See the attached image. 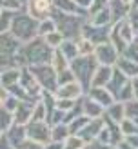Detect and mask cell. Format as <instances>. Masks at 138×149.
<instances>
[{"instance_id":"cell-1","label":"cell","mask_w":138,"mask_h":149,"mask_svg":"<svg viewBox=\"0 0 138 149\" xmlns=\"http://www.w3.org/2000/svg\"><path fill=\"white\" fill-rule=\"evenodd\" d=\"M53 53L55 49L49 47V44L42 36H36L35 40L22 44L20 51L13 58L18 68H27V65H36V64H51Z\"/></svg>"},{"instance_id":"cell-2","label":"cell","mask_w":138,"mask_h":149,"mask_svg":"<svg viewBox=\"0 0 138 149\" xmlns=\"http://www.w3.org/2000/svg\"><path fill=\"white\" fill-rule=\"evenodd\" d=\"M9 31L17 36L22 44H27V42H31L38 36V20H35L31 15H27L22 9L15 15V20H13Z\"/></svg>"},{"instance_id":"cell-3","label":"cell","mask_w":138,"mask_h":149,"mask_svg":"<svg viewBox=\"0 0 138 149\" xmlns=\"http://www.w3.org/2000/svg\"><path fill=\"white\" fill-rule=\"evenodd\" d=\"M53 17L56 20V26H58V31H60L65 38H71L75 40L82 35V27L87 22L85 15H67V13H62V11H56L53 13Z\"/></svg>"},{"instance_id":"cell-4","label":"cell","mask_w":138,"mask_h":149,"mask_svg":"<svg viewBox=\"0 0 138 149\" xmlns=\"http://www.w3.org/2000/svg\"><path fill=\"white\" fill-rule=\"evenodd\" d=\"M98 68V60L93 56H78L71 62V69L75 73L76 80L84 86L85 91L91 89V82H93V77H94V71Z\"/></svg>"},{"instance_id":"cell-5","label":"cell","mask_w":138,"mask_h":149,"mask_svg":"<svg viewBox=\"0 0 138 149\" xmlns=\"http://www.w3.org/2000/svg\"><path fill=\"white\" fill-rule=\"evenodd\" d=\"M33 71L35 78L38 80V84L44 87V91L55 93L58 87V73L51 64H36V65H27Z\"/></svg>"},{"instance_id":"cell-6","label":"cell","mask_w":138,"mask_h":149,"mask_svg":"<svg viewBox=\"0 0 138 149\" xmlns=\"http://www.w3.org/2000/svg\"><path fill=\"white\" fill-rule=\"evenodd\" d=\"M24 11L31 15L35 20H44L53 17L55 13V0H27L24 4Z\"/></svg>"},{"instance_id":"cell-7","label":"cell","mask_w":138,"mask_h":149,"mask_svg":"<svg viewBox=\"0 0 138 149\" xmlns=\"http://www.w3.org/2000/svg\"><path fill=\"white\" fill-rule=\"evenodd\" d=\"M120 56H122V55L118 53V49L113 46L111 40L102 42V44H96V49H94V58L98 60V64L113 65V68H114V65L118 64Z\"/></svg>"},{"instance_id":"cell-8","label":"cell","mask_w":138,"mask_h":149,"mask_svg":"<svg viewBox=\"0 0 138 149\" xmlns=\"http://www.w3.org/2000/svg\"><path fill=\"white\" fill-rule=\"evenodd\" d=\"M27 138L33 142L49 144L51 142V124L49 122H29L27 124Z\"/></svg>"},{"instance_id":"cell-9","label":"cell","mask_w":138,"mask_h":149,"mask_svg":"<svg viewBox=\"0 0 138 149\" xmlns=\"http://www.w3.org/2000/svg\"><path fill=\"white\" fill-rule=\"evenodd\" d=\"M111 31H113V26H94L89 20H87L82 27V35L87 36V38H91L94 44L107 42L111 38Z\"/></svg>"},{"instance_id":"cell-10","label":"cell","mask_w":138,"mask_h":149,"mask_svg":"<svg viewBox=\"0 0 138 149\" xmlns=\"http://www.w3.org/2000/svg\"><path fill=\"white\" fill-rule=\"evenodd\" d=\"M85 93H87V91L84 89V86L80 84L78 80H75V82H69V84H62V86H58V87H56V91H55V96H56V98L78 100V98H82Z\"/></svg>"},{"instance_id":"cell-11","label":"cell","mask_w":138,"mask_h":149,"mask_svg":"<svg viewBox=\"0 0 138 149\" xmlns=\"http://www.w3.org/2000/svg\"><path fill=\"white\" fill-rule=\"evenodd\" d=\"M0 44H2V56H6V58L15 56L20 51V47H22V42L11 31L2 33V40H0Z\"/></svg>"},{"instance_id":"cell-12","label":"cell","mask_w":138,"mask_h":149,"mask_svg":"<svg viewBox=\"0 0 138 149\" xmlns=\"http://www.w3.org/2000/svg\"><path fill=\"white\" fill-rule=\"evenodd\" d=\"M104 125H105V118H104V116H100V118H91V122L82 129L80 136H82L87 144H91L93 140H96V138H98L100 131L104 129Z\"/></svg>"},{"instance_id":"cell-13","label":"cell","mask_w":138,"mask_h":149,"mask_svg":"<svg viewBox=\"0 0 138 149\" xmlns=\"http://www.w3.org/2000/svg\"><path fill=\"white\" fill-rule=\"evenodd\" d=\"M113 73L114 68L113 65H104V64H98L96 71H94V77L91 82V87H105L113 78Z\"/></svg>"},{"instance_id":"cell-14","label":"cell","mask_w":138,"mask_h":149,"mask_svg":"<svg viewBox=\"0 0 138 149\" xmlns=\"http://www.w3.org/2000/svg\"><path fill=\"white\" fill-rule=\"evenodd\" d=\"M38 102V100H36ZM35 100H24L20 102L18 109L15 111V120L17 124H22V125H27L29 122L33 120V107H35Z\"/></svg>"},{"instance_id":"cell-15","label":"cell","mask_w":138,"mask_h":149,"mask_svg":"<svg viewBox=\"0 0 138 149\" xmlns=\"http://www.w3.org/2000/svg\"><path fill=\"white\" fill-rule=\"evenodd\" d=\"M87 95H89L93 100H96L98 104H102L104 107H109L111 104H114V102H116L114 95L109 91L107 87H91L89 91H87Z\"/></svg>"},{"instance_id":"cell-16","label":"cell","mask_w":138,"mask_h":149,"mask_svg":"<svg viewBox=\"0 0 138 149\" xmlns=\"http://www.w3.org/2000/svg\"><path fill=\"white\" fill-rule=\"evenodd\" d=\"M9 142L15 146V149H20L22 144L27 140V125H22V124H15L13 127L6 133Z\"/></svg>"},{"instance_id":"cell-17","label":"cell","mask_w":138,"mask_h":149,"mask_svg":"<svg viewBox=\"0 0 138 149\" xmlns=\"http://www.w3.org/2000/svg\"><path fill=\"white\" fill-rule=\"evenodd\" d=\"M84 115L89 116V118H100L105 115V107L98 104L96 100H93L89 95H84Z\"/></svg>"},{"instance_id":"cell-18","label":"cell","mask_w":138,"mask_h":149,"mask_svg":"<svg viewBox=\"0 0 138 149\" xmlns=\"http://www.w3.org/2000/svg\"><path fill=\"white\" fill-rule=\"evenodd\" d=\"M131 78L127 77V74H123L118 68H116L114 65V73H113V78H111V82H109V84L105 86L109 91H111L113 95H114V98H118V95H120V91H122V87L127 84Z\"/></svg>"},{"instance_id":"cell-19","label":"cell","mask_w":138,"mask_h":149,"mask_svg":"<svg viewBox=\"0 0 138 149\" xmlns=\"http://www.w3.org/2000/svg\"><path fill=\"white\" fill-rule=\"evenodd\" d=\"M109 11H111V17H113V22L116 24V22H120L123 18L129 17L131 13V6L122 2V0H111L109 2Z\"/></svg>"},{"instance_id":"cell-20","label":"cell","mask_w":138,"mask_h":149,"mask_svg":"<svg viewBox=\"0 0 138 149\" xmlns=\"http://www.w3.org/2000/svg\"><path fill=\"white\" fill-rule=\"evenodd\" d=\"M22 77V68H6L2 69V74H0V82H2V87L9 89L11 86L18 84Z\"/></svg>"},{"instance_id":"cell-21","label":"cell","mask_w":138,"mask_h":149,"mask_svg":"<svg viewBox=\"0 0 138 149\" xmlns=\"http://www.w3.org/2000/svg\"><path fill=\"white\" fill-rule=\"evenodd\" d=\"M104 116L109 118V120H113V122H118L120 124L123 118H126V102L116 100L109 107H105V115Z\"/></svg>"},{"instance_id":"cell-22","label":"cell","mask_w":138,"mask_h":149,"mask_svg":"<svg viewBox=\"0 0 138 149\" xmlns=\"http://www.w3.org/2000/svg\"><path fill=\"white\" fill-rule=\"evenodd\" d=\"M55 9L67 15H85V17H89V13L80 9L75 0H55Z\"/></svg>"},{"instance_id":"cell-23","label":"cell","mask_w":138,"mask_h":149,"mask_svg":"<svg viewBox=\"0 0 138 149\" xmlns=\"http://www.w3.org/2000/svg\"><path fill=\"white\" fill-rule=\"evenodd\" d=\"M114 27L118 29V33L122 35V38L126 40V42H135V36H136V31H135V26H133V22L129 20V17L127 18H123V20H120V22H116L114 24Z\"/></svg>"},{"instance_id":"cell-24","label":"cell","mask_w":138,"mask_h":149,"mask_svg":"<svg viewBox=\"0 0 138 149\" xmlns=\"http://www.w3.org/2000/svg\"><path fill=\"white\" fill-rule=\"evenodd\" d=\"M75 42H76V49H78V56H93L94 55L96 44H94L91 38L80 35L78 38H75Z\"/></svg>"},{"instance_id":"cell-25","label":"cell","mask_w":138,"mask_h":149,"mask_svg":"<svg viewBox=\"0 0 138 149\" xmlns=\"http://www.w3.org/2000/svg\"><path fill=\"white\" fill-rule=\"evenodd\" d=\"M71 135V129H69V124H55L51 125V142H60L64 144L65 140H67V136Z\"/></svg>"},{"instance_id":"cell-26","label":"cell","mask_w":138,"mask_h":149,"mask_svg":"<svg viewBox=\"0 0 138 149\" xmlns=\"http://www.w3.org/2000/svg\"><path fill=\"white\" fill-rule=\"evenodd\" d=\"M91 22V24L94 26H113V17H111V11H109V6L105 7V9H100L96 11L94 15H89V18H87Z\"/></svg>"},{"instance_id":"cell-27","label":"cell","mask_w":138,"mask_h":149,"mask_svg":"<svg viewBox=\"0 0 138 149\" xmlns=\"http://www.w3.org/2000/svg\"><path fill=\"white\" fill-rule=\"evenodd\" d=\"M116 68H118L123 74H127L129 78H133V77H136L138 74V62H135V60H131V58H127V56H120V60H118V64H116Z\"/></svg>"},{"instance_id":"cell-28","label":"cell","mask_w":138,"mask_h":149,"mask_svg":"<svg viewBox=\"0 0 138 149\" xmlns=\"http://www.w3.org/2000/svg\"><path fill=\"white\" fill-rule=\"evenodd\" d=\"M51 65L56 69V73H62V71H65V69L71 68V60L62 53L60 49H55L53 58H51Z\"/></svg>"},{"instance_id":"cell-29","label":"cell","mask_w":138,"mask_h":149,"mask_svg":"<svg viewBox=\"0 0 138 149\" xmlns=\"http://www.w3.org/2000/svg\"><path fill=\"white\" fill-rule=\"evenodd\" d=\"M15 124H17V120H15V113H11V111H7L4 107L0 109V131L7 133Z\"/></svg>"},{"instance_id":"cell-30","label":"cell","mask_w":138,"mask_h":149,"mask_svg":"<svg viewBox=\"0 0 138 149\" xmlns=\"http://www.w3.org/2000/svg\"><path fill=\"white\" fill-rule=\"evenodd\" d=\"M56 29H58V26H56L55 17L44 18V20L38 22V36H46V35H49V33L56 31Z\"/></svg>"},{"instance_id":"cell-31","label":"cell","mask_w":138,"mask_h":149,"mask_svg":"<svg viewBox=\"0 0 138 149\" xmlns=\"http://www.w3.org/2000/svg\"><path fill=\"white\" fill-rule=\"evenodd\" d=\"M18 11H13V9H2V13H0V31L6 33L11 29V24L15 20V15H17Z\"/></svg>"},{"instance_id":"cell-32","label":"cell","mask_w":138,"mask_h":149,"mask_svg":"<svg viewBox=\"0 0 138 149\" xmlns=\"http://www.w3.org/2000/svg\"><path fill=\"white\" fill-rule=\"evenodd\" d=\"M89 122H91V118L85 116V115H80V116H76V118H73V120L69 122L71 135H80V133H82V129H84Z\"/></svg>"},{"instance_id":"cell-33","label":"cell","mask_w":138,"mask_h":149,"mask_svg":"<svg viewBox=\"0 0 138 149\" xmlns=\"http://www.w3.org/2000/svg\"><path fill=\"white\" fill-rule=\"evenodd\" d=\"M60 51L69 58V60L73 62L75 58H78V49H76V42L75 40H71V38H65L64 44L60 46Z\"/></svg>"},{"instance_id":"cell-34","label":"cell","mask_w":138,"mask_h":149,"mask_svg":"<svg viewBox=\"0 0 138 149\" xmlns=\"http://www.w3.org/2000/svg\"><path fill=\"white\" fill-rule=\"evenodd\" d=\"M33 122H47V107L42 98L33 107Z\"/></svg>"},{"instance_id":"cell-35","label":"cell","mask_w":138,"mask_h":149,"mask_svg":"<svg viewBox=\"0 0 138 149\" xmlns=\"http://www.w3.org/2000/svg\"><path fill=\"white\" fill-rule=\"evenodd\" d=\"M109 40L113 42V46L118 49V53H120V55H123V51H126L127 46H129V42H126V40L122 38V35L118 33V29L114 27V24H113V31H111V38H109Z\"/></svg>"},{"instance_id":"cell-36","label":"cell","mask_w":138,"mask_h":149,"mask_svg":"<svg viewBox=\"0 0 138 149\" xmlns=\"http://www.w3.org/2000/svg\"><path fill=\"white\" fill-rule=\"evenodd\" d=\"M42 38L49 44V47H53V49H60V46H62L64 40H65V36L56 29V31L49 33V35H46V36H42Z\"/></svg>"},{"instance_id":"cell-37","label":"cell","mask_w":138,"mask_h":149,"mask_svg":"<svg viewBox=\"0 0 138 149\" xmlns=\"http://www.w3.org/2000/svg\"><path fill=\"white\" fill-rule=\"evenodd\" d=\"M87 147V142L80 135H69L64 142V149H84Z\"/></svg>"},{"instance_id":"cell-38","label":"cell","mask_w":138,"mask_h":149,"mask_svg":"<svg viewBox=\"0 0 138 149\" xmlns=\"http://www.w3.org/2000/svg\"><path fill=\"white\" fill-rule=\"evenodd\" d=\"M120 129L123 133V136H131V135H136L138 133V124H136V120H133V118L126 116L120 122Z\"/></svg>"},{"instance_id":"cell-39","label":"cell","mask_w":138,"mask_h":149,"mask_svg":"<svg viewBox=\"0 0 138 149\" xmlns=\"http://www.w3.org/2000/svg\"><path fill=\"white\" fill-rule=\"evenodd\" d=\"M20 98H18V96H15V95H7L6 96V98L2 100V107L4 109H7V111H11V113H15V111H17L18 109V106H20Z\"/></svg>"},{"instance_id":"cell-40","label":"cell","mask_w":138,"mask_h":149,"mask_svg":"<svg viewBox=\"0 0 138 149\" xmlns=\"http://www.w3.org/2000/svg\"><path fill=\"white\" fill-rule=\"evenodd\" d=\"M133 98H136V96H135L133 84H131V80H129L127 84L122 87V91H120V95H118V98H116V100H120V102H129V100H133Z\"/></svg>"},{"instance_id":"cell-41","label":"cell","mask_w":138,"mask_h":149,"mask_svg":"<svg viewBox=\"0 0 138 149\" xmlns=\"http://www.w3.org/2000/svg\"><path fill=\"white\" fill-rule=\"evenodd\" d=\"M126 116L127 118H138V98L126 102Z\"/></svg>"},{"instance_id":"cell-42","label":"cell","mask_w":138,"mask_h":149,"mask_svg":"<svg viewBox=\"0 0 138 149\" xmlns=\"http://www.w3.org/2000/svg\"><path fill=\"white\" fill-rule=\"evenodd\" d=\"M76 77H75V73H73V69H65L62 73H58V86H62V84H69V82H75Z\"/></svg>"},{"instance_id":"cell-43","label":"cell","mask_w":138,"mask_h":149,"mask_svg":"<svg viewBox=\"0 0 138 149\" xmlns=\"http://www.w3.org/2000/svg\"><path fill=\"white\" fill-rule=\"evenodd\" d=\"M2 9L22 11L24 9V0H2Z\"/></svg>"},{"instance_id":"cell-44","label":"cell","mask_w":138,"mask_h":149,"mask_svg":"<svg viewBox=\"0 0 138 149\" xmlns=\"http://www.w3.org/2000/svg\"><path fill=\"white\" fill-rule=\"evenodd\" d=\"M123 56H127V58H131V60L138 62V44L136 42H131L129 46H127V49L123 51Z\"/></svg>"},{"instance_id":"cell-45","label":"cell","mask_w":138,"mask_h":149,"mask_svg":"<svg viewBox=\"0 0 138 149\" xmlns=\"http://www.w3.org/2000/svg\"><path fill=\"white\" fill-rule=\"evenodd\" d=\"M109 2H111V0H94L93 6H91V9H89V15H94L100 9H105V7L109 6Z\"/></svg>"},{"instance_id":"cell-46","label":"cell","mask_w":138,"mask_h":149,"mask_svg":"<svg viewBox=\"0 0 138 149\" xmlns=\"http://www.w3.org/2000/svg\"><path fill=\"white\" fill-rule=\"evenodd\" d=\"M113 144H105V142H100V140H93L91 144H87V149H113Z\"/></svg>"},{"instance_id":"cell-47","label":"cell","mask_w":138,"mask_h":149,"mask_svg":"<svg viewBox=\"0 0 138 149\" xmlns=\"http://www.w3.org/2000/svg\"><path fill=\"white\" fill-rule=\"evenodd\" d=\"M96 140H100V142H105V144H111V131H109L107 124L104 125V129L100 131V135H98V138H96Z\"/></svg>"},{"instance_id":"cell-48","label":"cell","mask_w":138,"mask_h":149,"mask_svg":"<svg viewBox=\"0 0 138 149\" xmlns=\"http://www.w3.org/2000/svg\"><path fill=\"white\" fill-rule=\"evenodd\" d=\"M20 149H46V144H40V142H33V140H26L24 144H22Z\"/></svg>"},{"instance_id":"cell-49","label":"cell","mask_w":138,"mask_h":149,"mask_svg":"<svg viewBox=\"0 0 138 149\" xmlns=\"http://www.w3.org/2000/svg\"><path fill=\"white\" fill-rule=\"evenodd\" d=\"M0 149H15V146L9 142L6 133H2V136H0Z\"/></svg>"},{"instance_id":"cell-50","label":"cell","mask_w":138,"mask_h":149,"mask_svg":"<svg viewBox=\"0 0 138 149\" xmlns=\"http://www.w3.org/2000/svg\"><path fill=\"white\" fill-rule=\"evenodd\" d=\"M75 2L78 4V7H80V9H84V11H87V13H89V9H91V6H93V2H94V0H75Z\"/></svg>"},{"instance_id":"cell-51","label":"cell","mask_w":138,"mask_h":149,"mask_svg":"<svg viewBox=\"0 0 138 149\" xmlns=\"http://www.w3.org/2000/svg\"><path fill=\"white\" fill-rule=\"evenodd\" d=\"M126 140H127L131 146H135L138 149V133H136V135H131V136H126Z\"/></svg>"},{"instance_id":"cell-52","label":"cell","mask_w":138,"mask_h":149,"mask_svg":"<svg viewBox=\"0 0 138 149\" xmlns=\"http://www.w3.org/2000/svg\"><path fill=\"white\" fill-rule=\"evenodd\" d=\"M46 149H64V144H60V142H49L46 146Z\"/></svg>"},{"instance_id":"cell-53","label":"cell","mask_w":138,"mask_h":149,"mask_svg":"<svg viewBox=\"0 0 138 149\" xmlns=\"http://www.w3.org/2000/svg\"><path fill=\"white\" fill-rule=\"evenodd\" d=\"M118 147H120V149H136L135 146H131V144L127 142V140H126V138H123V140H122V142L118 144Z\"/></svg>"},{"instance_id":"cell-54","label":"cell","mask_w":138,"mask_h":149,"mask_svg":"<svg viewBox=\"0 0 138 149\" xmlns=\"http://www.w3.org/2000/svg\"><path fill=\"white\" fill-rule=\"evenodd\" d=\"M131 84H133V89H135V96L138 98V74L131 78Z\"/></svg>"},{"instance_id":"cell-55","label":"cell","mask_w":138,"mask_h":149,"mask_svg":"<svg viewBox=\"0 0 138 149\" xmlns=\"http://www.w3.org/2000/svg\"><path fill=\"white\" fill-rule=\"evenodd\" d=\"M131 9H138V0H133V4H131Z\"/></svg>"},{"instance_id":"cell-56","label":"cell","mask_w":138,"mask_h":149,"mask_svg":"<svg viewBox=\"0 0 138 149\" xmlns=\"http://www.w3.org/2000/svg\"><path fill=\"white\" fill-rule=\"evenodd\" d=\"M122 2H126V4H129V6H131V4H133V0H122Z\"/></svg>"},{"instance_id":"cell-57","label":"cell","mask_w":138,"mask_h":149,"mask_svg":"<svg viewBox=\"0 0 138 149\" xmlns=\"http://www.w3.org/2000/svg\"><path fill=\"white\" fill-rule=\"evenodd\" d=\"M113 149H120V147H118V146H114V147H113Z\"/></svg>"},{"instance_id":"cell-58","label":"cell","mask_w":138,"mask_h":149,"mask_svg":"<svg viewBox=\"0 0 138 149\" xmlns=\"http://www.w3.org/2000/svg\"><path fill=\"white\" fill-rule=\"evenodd\" d=\"M26 2H27V0H24V4H26Z\"/></svg>"}]
</instances>
